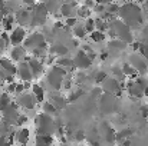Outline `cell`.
I'll list each match as a JSON object with an SVG mask.
<instances>
[{"mask_svg": "<svg viewBox=\"0 0 148 146\" xmlns=\"http://www.w3.org/2000/svg\"><path fill=\"white\" fill-rule=\"evenodd\" d=\"M144 96H147V97H148V86L145 88V89H144Z\"/></svg>", "mask_w": 148, "mask_h": 146, "instance_id": "57", "label": "cell"}, {"mask_svg": "<svg viewBox=\"0 0 148 146\" xmlns=\"http://www.w3.org/2000/svg\"><path fill=\"white\" fill-rule=\"evenodd\" d=\"M144 57H145L144 54H132L130 57V63L140 72V75L147 73V62Z\"/></svg>", "mask_w": 148, "mask_h": 146, "instance_id": "12", "label": "cell"}, {"mask_svg": "<svg viewBox=\"0 0 148 146\" xmlns=\"http://www.w3.org/2000/svg\"><path fill=\"white\" fill-rule=\"evenodd\" d=\"M14 22V17L13 16H7V17H3L1 19V26H3V29L6 30V32H12L13 30V27H12V23Z\"/></svg>", "mask_w": 148, "mask_h": 146, "instance_id": "27", "label": "cell"}, {"mask_svg": "<svg viewBox=\"0 0 148 146\" xmlns=\"http://www.w3.org/2000/svg\"><path fill=\"white\" fill-rule=\"evenodd\" d=\"M135 1H137V3H144L145 0H135Z\"/></svg>", "mask_w": 148, "mask_h": 146, "instance_id": "58", "label": "cell"}, {"mask_svg": "<svg viewBox=\"0 0 148 146\" xmlns=\"http://www.w3.org/2000/svg\"><path fill=\"white\" fill-rule=\"evenodd\" d=\"M50 99H52L50 102H52V103H53V105H55L58 109H63V107L66 106V102H68L65 97H62L60 95H52V96H50Z\"/></svg>", "mask_w": 148, "mask_h": 146, "instance_id": "22", "label": "cell"}, {"mask_svg": "<svg viewBox=\"0 0 148 146\" xmlns=\"http://www.w3.org/2000/svg\"><path fill=\"white\" fill-rule=\"evenodd\" d=\"M50 52H52L53 54L65 56V54H68V53H69V49L66 48V46H63V45H53V46L50 48Z\"/></svg>", "mask_w": 148, "mask_h": 146, "instance_id": "25", "label": "cell"}, {"mask_svg": "<svg viewBox=\"0 0 148 146\" xmlns=\"http://www.w3.org/2000/svg\"><path fill=\"white\" fill-rule=\"evenodd\" d=\"M131 135H132V130H131V129H124V130H121V132L116 133V142H118V143H122V142H124L125 139H128Z\"/></svg>", "mask_w": 148, "mask_h": 146, "instance_id": "28", "label": "cell"}, {"mask_svg": "<svg viewBox=\"0 0 148 146\" xmlns=\"http://www.w3.org/2000/svg\"><path fill=\"white\" fill-rule=\"evenodd\" d=\"M26 89H25V85L23 83H17V88H16V95H20V93H23Z\"/></svg>", "mask_w": 148, "mask_h": 146, "instance_id": "46", "label": "cell"}, {"mask_svg": "<svg viewBox=\"0 0 148 146\" xmlns=\"http://www.w3.org/2000/svg\"><path fill=\"white\" fill-rule=\"evenodd\" d=\"M22 1H23V3H25V4L29 7V9H32V7H35V6H36L35 0H22ZM32 10H33V9H32Z\"/></svg>", "mask_w": 148, "mask_h": 146, "instance_id": "47", "label": "cell"}, {"mask_svg": "<svg viewBox=\"0 0 148 146\" xmlns=\"http://www.w3.org/2000/svg\"><path fill=\"white\" fill-rule=\"evenodd\" d=\"M17 75L23 82H32V79H35L27 60H22V63L17 66Z\"/></svg>", "mask_w": 148, "mask_h": 146, "instance_id": "10", "label": "cell"}, {"mask_svg": "<svg viewBox=\"0 0 148 146\" xmlns=\"http://www.w3.org/2000/svg\"><path fill=\"white\" fill-rule=\"evenodd\" d=\"M73 62H75V66H76L78 69L85 70V69H89V67L92 66V62H94V60L88 56V53H86L84 49H81V50L76 53Z\"/></svg>", "mask_w": 148, "mask_h": 146, "instance_id": "6", "label": "cell"}, {"mask_svg": "<svg viewBox=\"0 0 148 146\" xmlns=\"http://www.w3.org/2000/svg\"><path fill=\"white\" fill-rule=\"evenodd\" d=\"M127 42H124L122 39H119V37H115L114 40H111L109 43H108V48L109 49H114V50H124V49L127 48Z\"/></svg>", "mask_w": 148, "mask_h": 146, "instance_id": "21", "label": "cell"}, {"mask_svg": "<svg viewBox=\"0 0 148 146\" xmlns=\"http://www.w3.org/2000/svg\"><path fill=\"white\" fill-rule=\"evenodd\" d=\"M29 135H30L29 129H26V128H22V129H20V130L16 133V141H17L19 143L25 145V143H27V141H29Z\"/></svg>", "mask_w": 148, "mask_h": 146, "instance_id": "20", "label": "cell"}, {"mask_svg": "<svg viewBox=\"0 0 148 146\" xmlns=\"http://www.w3.org/2000/svg\"><path fill=\"white\" fill-rule=\"evenodd\" d=\"M141 48V43H138V42H132V49L134 50H140Z\"/></svg>", "mask_w": 148, "mask_h": 146, "instance_id": "51", "label": "cell"}, {"mask_svg": "<svg viewBox=\"0 0 148 146\" xmlns=\"http://www.w3.org/2000/svg\"><path fill=\"white\" fill-rule=\"evenodd\" d=\"M48 14H49V10L46 7V3H38L33 10H32V22H30V26L32 27H36V26H42L45 24L46 19H48Z\"/></svg>", "mask_w": 148, "mask_h": 146, "instance_id": "3", "label": "cell"}, {"mask_svg": "<svg viewBox=\"0 0 148 146\" xmlns=\"http://www.w3.org/2000/svg\"><path fill=\"white\" fill-rule=\"evenodd\" d=\"M0 36H1V39L4 40V43H6V45H9V43H10V36H7V33H4V32H3Z\"/></svg>", "mask_w": 148, "mask_h": 146, "instance_id": "48", "label": "cell"}, {"mask_svg": "<svg viewBox=\"0 0 148 146\" xmlns=\"http://www.w3.org/2000/svg\"><path fill=\"white\" fill-rule=\"evenodd\" d=\"M102 90L106 92V93H118L121 90V82L116 79V77H106L103 82H102Z\"/></svg>", "mask_w": 148, "mask_h": 146, "instance_id": "9", "label": "cell"}, {"mask_svg": "<svg viewBox=\"0 0 148 146\" xmlns=\"http://www.w3.org/2000/svg\"><path fill=\"white\" fill-rule=\"evenodd\" d=\"M0 95H1V93H0Z\"/></svg>", "mask_w": 148, "mask_h": 146, "instance_id": "63", "label": "cell"}, {"mask_svg": "<svg viewBox=\"0 0 148 146\" xmlns=\"http://www.w3.org/2000/svg\"><path fill=\"white\" fill-rule=\"evenodd\" d=\"M25 39H26V30L22 26L14 27L12 30V33H10V45L19 46V45H22L25 42Z\"/></svg>", "mask_w": 148, "mask_h": 146, "instance_id": "11", "label": "cell"}, {"mask_svg": "<svg viewBox=\"0 0 148 146\" xmlns=\"http://www.w3.org/2000/svg\"><path fill=\"white\" fill-rule=\"evenodd\" d=\"M0 135H3V133H1V128H0Z\"/></svg>", "mask_w": 148, "mask_h": 146, "instance_id": "61", "label": "cell"}, {"mask_svg": "<svg viewBox=\"0 0 148 146\" xmlns=\"http://www.w3.org/2000/svg\"><path fill=\"white\" fill-rule=\"evenodd\" d=\"M140 112H141V115H143L144 117H148V105H143V106L140 107Z\"/></svg>", "mask_w": 148, "mask_h": 146, "instance_id": "45", "label": "cell"}, {"mask_svg": "<svg viewBox=\"0 0 148 146\" xmlns=\"http://www.w3.org/2000/svg\"><path fill=\"white\" fill-rule=\"evenodd\" d=\"M101 89H102V88H95V89L91 92V95H92V96H98V95H101V93H102Z\"/></svg>", "mask_w": 148, "mask_h": 146, "instance_id": "49", "label": "cell"}, {"mask_svg": "<svg viewBox=\"0 0 148 146\" xmlns=\"http://www.w3.org/2000/svg\"><path fill=\"white\" fill-rule=\"evenodd\" d=\"M73 33H75V36L76 37H79V39H84L85 36H86V29H85V26H81V24H78V26H75V29H73Z\"/></svg>", "mask_w": 148, "mask_h": 146, "instance_id": "33", "label": "cell"}, {"mask_svg": "<svg viewBox=\"0 0 148 146\" xmlns=\"http://www.w3.org/2000/svg\"><path fill=\"white\" fill-rule=\"evenodd\" d=\"M76 13H78V16L79 17H88L89 16V13H91V10H89V7L88 6H81L78 10H76Z\"/></svg>", "mask_w": 148, "mask_h": 146, "instance_id": "36", "label": "cell"}, {"mask_svg": "<svg viewBox=\"0 0 148 146\" xmlns=\"http://www.w3.org/2000/svg\"><path fill=\"white\" fill-rule=\"evenodd\" d=\"M26 50L27 49L22 48L20 45L19 46H13V50L10 52V59L14 60V62H19V60H26Z\"/></svg>", "mask_w": 148, "mask_h": 146, "instance_id": "15", "label": "cell"}, {"mask_svg": "<svg viewBox=\"0 0 148 146\" xmlns=\"http://www.w3.org/2000/svg\"><path fill=\"white\" fill-rule=\"evenodd\" d=\"M106 77H108V76H106V73H105V72H102V70H99V72L95 73V83H102Z\"/></svg>", "mask_w": 148, "mask_h": 146, "instance_id": "39", "label": "cell"}, {"mask_svg": "<svg viewBox=\"0 0 148 146\" xmlns=\"http://www.w3.org/2000/svg\"><path fill=\"white\" fill-rule=\"evenodd\" d=\"M101 59H102V60H106V59H108V52H106V50H103V52L101 53Z\"/></svg>", "mask_w": 148, "mask_h": 146, "instance_id": "52", "label": "cell"}, {"mask_svg": "<svg viewBox=\"0 0 148 146\" xmlns=\"http://www.w3.org/2000/svg\"><path fill=\"white\" fill-rule=\"evenodd\" d=\"M72 7H75L72 3H65V4H62L60 6V16H63V17H72Z\"/></svg>", "mask_w": 148, "mask_h": 146, "instance_id": "24", "label": "cell"}, {"mask_svg": "<svg viewBox=\"0 0 148 146\" xmlns=\"http://www.w3.org/2000/svg\"><path fill=\"white\" fill-rule=\"evenodd\" d=\"M26 122H27V116L26 115H20L17 117V120H16V126H23Z\"/></svg>", "mask_w": 148, "mask_h": 146, "instance_id": "41", "label": "cell"}, {"mask_svg": "<svg viewBox=\"0 0 148 146\" xmlns=\"http://www.w3.org/2000/svg\"><path fill=\"white\" fill-rule=\"evenodd\" d=\"M56 65H59V66H62V67H65L66 70H73L76 66H75V62L72 60V59H69V57H59L58 60H56Z\"/></svg>", "mask_w": 148, "mask_h": 146, "instance_id": "18", "label": "cell"}, {"mask_svg": "<svg viewBox=\"0 0 148 146\" xmlns=\"http://www.w3.org/2000/svg\"><path fill=\"white\" fill-rule=\"evenodd\" d=\"M53 142L52 133H36V143L38 145H49Z\"/></svg>", "mask_w": 148, "mask_h": 146, "instance_id": "19", "label": "cell"}, {"mask_svg": "<svg viewBox=\"0 0 148 146\" xmlns=\"http://www.w3.org/2000/svg\"><path fill=\"white\" fill-rule=\"evenodd\" d=\"M16 88H17V83H16V82H12V83H9V86H7V92H9V93H16Z\"/></svg>", "mask_w": 148, "mask_h": 146, "instance_id": "43", "label": "cell"}, {"mask_svg": "<svg viewBox=\"0 0 148 146\" xmlns=\"http://www.w3.org/2000/svg\"><path fill=\"white\" fill-rule=\"evenodd\" d=\"M4 46H6V43H4V40L1 39V36H0V52L4 50Z\"/></svg>", "mask_w": 148, "mask_h": 146, "instance_id": "53", "label": "cell"}, {"mask_svg": "<svg viewBox=\"0 0 148 146\" xmlns=\"http://www.w3.org/2000/svg\"><path fill=\"white\" fill-rule=\"evenodd\" d=\"M119 9H121V7H119L116 3H114V1L109 3V4H106V10H108L109 13H112V14H118V13H119Z\"/></svg>", "mask_w": 148, "mask_h": 146, "instance_id": "37", "label": "cell"}, {"mask_svg": "<svg viewBox=\"0 0 148 146\" xmlns=\"http://www.w3.org/2000/svg\"><path fill=\"white\" fill-rule=\"evenodd\" d=\"M125 1H131V0H125Z\"/></svg>", "mask_w": 148, "mask_h": 146, "instance_id": "62", "label": "cell"}, {"mask_svg": "<svg viewBox=\"0 0 148 146\" xmlns=\"http://www.w3.org/2000/svg\"><path fill=\"white\" fill-rule=\"evenodd\" d=\"M95 24H97V29L101 30V32H105V30L109 27V24L106 23V20H105L103 17H98V19H95Z\"/></svg>", "mask_w": 148, "mask_h": 146, "instance_id": "32", "label": "cell"}, {"mask_svg": "<svg viewBox=\"0 0 148 146\" xmlns=\"http://www.w3.org/2000/svg\"><path fill=\"white\" fill-rule=\"evenodd\" d=\"M122 70H124L125 76H130L131 79H137L138 75H140V72H138V70H137L130 62H125V63L122 65Z\"/></svg>", "mask_w": 148, "mask_h": 146, "instance_id": "17", "label": "cell"}, {"mask_svg": "<svg viewBox=\"0 0 148 146\" xmlns=\"http://www.w3.org/2000/svg\"><path fill=\"white\" fill-rule=\"evenodd\" d=\"M0 67L3 70H6L9 75H17V67L14 66L12 59H0Z\"/></svg>", "mask_w": 148, "mask_h": 146, "instance_id": "16", "label": "cell"}, {"mask_svg": "<svg viewBox=\"0 0 148 146\" xmlns=\"http://www.w3.org/2000/svg\"><path fill=\"white\" fill-rule=\"evenodd\" d=\"M4 9V0H0V12Z\"/></svg>", "mask_w": 148, "mask_h": 146, "instance_id": "56", "label": "cell"}, {"mask_svg": "<svg viewBox=\"0 0 148 146\" xmlns=\"http://www.w3.org/2000/svg\"><path fill=\"white\" fill-rule=\"evenodd\" d=\"M16 20L20 26H25V24H30L32 22V9H22V10H17L16 12Z\"/></svg>", "mask_w": 148, "mask_h": 146, "instance_id": "13", "label": "cell"}, {"mask_svg": "<svg viewBox=\"0 0 148 146\" xmlns=\"http://www.w3.org/2000/svg\"><path fill=\"white\" fill-rule=\"evenodd\" d=\"M10 103H12V100H10V96H9V92L0 95V110H1V112H3Z\"/></svg>", "mask_w": 148, "mask_h": 146, "instance_id": "30", "label": "cell"}, {"mask_svg": "<svg viewBox=\"0 0 148 146\" xmlns=\"http://www.w3.org/2000/svg\"><path fill=\"white\" fill-rule=\"evenodd\" d=\"M111 29L115 30L116 37L122 39V40L127 42V43H132V35H131V32H130V26H128L125 22H122V20H114V19H112V22H111Z\"/></svg>", "mask_w": 148, "mask_h": 146, "instance_id": "4", "label": "cell"}, {"mask_svg": "<svg viewBox=\"0 0 148 146\" xmlns=\"http://www.w3.org/2000/svg\"><path fill=\"white\" fill-rule=\"evenodd\" d=\"M26 60L29 62V66H30V69H32L33 76L38 79V77L43 73V63H42L38 57H26Z\"/></svg>", "mask_w": 148, "mask_h": 146, "instance_id": "14", "label": "cell"}, {"mask_svg": "<svg viewBox=\"0 0 148 146\" xmlns=\"http://www.w3.org/2000/svg\"><path fill=\"white\" fill-rule=\"evenodd\" d=\"M86 77H88V76H86V75H85L84 72H79V73L76 75V82H78V83L86 82Z\"/></svg>", "mask_w": 148, "mask_h": 146, "instance_id": "42", "label": "cell"}, {"mask_svg": "<svg viewBox=\"0 0 148 146\" xmlns=\"http://www.w3.org/2000/svg\"><path fill=\"white\" fill-rule=\"evenodd\" d=\"M66 69L59 66V65H55L50 67V70L48 72V83L52 89L55 90H60L63 88V80H65V76H66Z\"/></svg>", "mask_w": 148, "mask_h": 146, "instance_id": "2", "label": "cell"}, {"mask_svg": "<svg viewBox=\"0 0 148 146\" xmlns=\"http://www.w3.org/2000/svg\"><path fill=\"white\" fill-rule=\"evenodd\" d=\"M122 20L128 24V26H132V24H138V23H143V14H141V9L138 7V4H134V3H125L121 9H119V13H118Z\"/></svg>", "mask_w": 148, "mask_h": 146, "instance_id": "1", "label": "cell"}, {"mask_svg": "<svg viewBox=\"0 0 148 146\" xmlns=\"http://www.w3.org/2000/svg\"><path fill=\"white\" fill-rule=\"evenodd\" d=\"M85 138H86V135H85L84 130H76V132L73 133V139H75L76 142H84Z\"/></svg>", "mask_w": 148, "mask_h": 146, "instance_id": "38", "label": "cell"}, {"mask_svg": "<svg viewBox=\"0 0 148 146\" xmlns=\"http://www.w3.org/2000/svg\"><path fill=\"white\" fill-rule=\"evenodd\" d=\"M32 93L35 95L36 100H38V103H42V102H43L45 92H43V89H42L39 85H32Z\"/></svg>", "mask_w": 148, "mask_h": 146, "instance_id": "23", "label": "cell"}, {"mask_svg": "<svg viewBox=\"0 0 148 146\" xmlns=\"http://www.w3.org/2000/svg\"><path fill=\"white\" fill-rule=\"evenodd\" d=\"M84 26H85V29H86V32H88V33H92V32H94V30L97 29V24H95V19H91V17H88Z\"/></svg>", "mask_w": 148, "mask_h": 146, "instance_id": "34", "label": "cell"}, {"mask_svg": "<svg viewBox=\"0 0 148 146\" xmlns=\"http://www.w3.org/2000/svg\"><path fill=\"white\" fill-rule=\"evenodd\" d=\"M0 27H3V26H1V19H0Z\"/></svg>", "mask_w": 148, "mask_h": 146, "instance_id": "60", "label": "cell"}, {"mask_svg": "<svg viewBox=\"0 0 148 146\" xmlns=\"http://www.w3.org/2000/svg\"><path fill=\"white\" fill-rule=\"evenodd\" d=\"M17 106L19 105H14L13 102L3 110V119L1 120H4V122H7V123H10V125H16V120H17V117L20 116V113L17 112Z\"/></svg>", "mask_w": 148, "mask_h": 146, "instance_id": "7", "label": "cell"}, {"mask_svg": "<svg viewBox=\"0 0 148 146\" xmlns=\"http://www.w3.org/2000/svg\"><path fill=\"white\" fill-rule=\"evenodd\" d=\"M60 3L58 0H48L46 1V7L49 10V13H56V12H60Z\"/></svg>", "mask_w": 148, "mask_h": 146, "instance_id": "26", "label": "cell"}, {"mask_svg": "<svg viewBox=\"0 0 148 146\" xmlns=\"http://www.w3.org/2000/svg\"><path fill=\"white\" fill-rule=\"evenodd\" d=\"M94 10H95V13H98V14H103V13L106 12V4L97 3V4L94 6Z\"/></svg>", "mask_w": 148, "mask_h": 146, "instance_id": "40", "label": "cell"}, {"mask_svg": "<svg viewBox=\"0 0 148 146\" xmlns=\"http://www.w3.org/2000/svg\"><path fill=\"white\" fill-rule=\"evenodd\" d=\"M84 89H76L75 92H72L71 95H69V97H68V102H76L78 99L81 96H84Z\"/></svg>", "mask_w": 148, "mask_h": 146, "instance_id": "35", "label": "cell"}, {"mask_svg": "<svg viewBox=\"0 0 148 146\" xmlns=\"http://www.w3.org/2000/svg\"><path fill=\"white\" fill-rule=\"evenodd\" d=\"M91 39H92L95 43H99V42H103V40H105V35H103V32L95 29V30L91 33Z\"/></svg>", "mask_w": 148, "mask_h": 146, "instance_id": "31", "label": "cell"}, {"mask_svg": "<svg viewBox=\"0 0 148 146\" xmlns=\"http://www.w3.org/2000/svg\"><path fill=\"white\" fill-rule=\"evenodd\" d=\"M42 109H43V112L45 113H49V115H56L58 113V107L52 103V102H45L43 103V106H42Z\"/></svg>", "mask_w": 148, "mask_h": 146, "instance_id": "29", "label": "cell"}, {"mask_svg": "<svg viewBox=\"0 0 148 146\" xmlns=\"http://www.w3.org/2000/svg\"><path fill=\"white\" fill-rule=\"evenodd\" d=\"M86 53H88V56H89V57H91L92 60H95V57H97V53H95V52H94L92 49H91L89 52H86Z\"/></svg>", "mask_w": 148, "mask_h": 146, "instance_id": "50", "label": "cell"}, {"mask_svg": "<svg viewBox=\"0 0 148 146\" xmlns=\"http://www.w3.org/2000/svg\"><path fill=\"white\" fill-rule=\"evenodd\" d=\"M3 82H4V80H3V79H1V77H0V83H3Z\"/></svg>", "mask_w": 148, "mask_h": 146, "instance_id": "59", "label": "cell"}, {"mask_svg": "<svg viewBox=\"0 0 148 146\" xmlns=\"http://www.w3.org/2000/svg\"><path fill=\"white\" fill-rule=\"evenodd\" d=\"M23 46L27 49V50H33V49H46V39L42 33H32L29 37H26Z\"/></svg>", "mask_w": 148, "mask_h": 146, "instance_id": "5", "label": "cell"}, {"mask_svg": "<svg viewBox=\"0 0 148 146\" xmlns=\"http://www.w3.org/2000/svg\"><path fill=\"white\" fill-rule=\"evenodd\" d=\"M36 103H38V100H36L35 95H30V93L23 92V93H20L17 96V105L22 106V107H25V109H27V110L35 109Z\"/></svg>", "mask_w": 148, "mask_h": 146, "instance_id": "8", "label": "cell"}, {"mask_svg": "<svg viewBox=\"0 0 148 146\" xmlns=\"http://www.w3.org/2000/svg\"><path fill=\"white\" fill-rule=\"evenodd\" d=\"M114 0H97V3H102V4H109V3H112Z\"/></svg>", "mask_w": 148, "mask_h": 146, "instance_id": "54", "label": "cell"}, {"mask_svg": "<svg viewBox=\"0 0 148 146\" xmlns=\"http://www.w3.org/2000/svg\"><path fill=\"white\" fill-rule=\"evenodd\" d=\"M66 26L75 27V26H76V19H75V17H68V19H66Z\"/></svg>", "mask_w": 148, "mask_h": 146, "instance_id": "44", "label": "cell"}, {"mask_svg": "<svg viewBox=\"0 0 148 146\" xmlns=\"http://www.w3.org/2000/svg\"><path fill=\"white\" fill-rule=\"evenodd\" d=\"M55 27H58V29L60 27V29H62V27H63V24H62L60 22H56V24H55Z\"/></svg>", "mask_w": 148, "mask_h": 146, "instance_id": "55", "label": "cell"}]
</instances>
